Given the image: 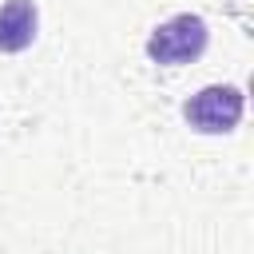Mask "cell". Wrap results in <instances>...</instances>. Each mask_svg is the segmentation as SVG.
<instances>
[{
	"label": "cell",
	"mask_w": 254,
	"mask_h": 254,
	"mask_svg": "<svg viewBox=\"0 0 254 254\" xmlns=\"http://www.w3.org/2000/svg\"><path fill=\"white\" fill-rule=\"evenodd\" d=\"M210 44V28L202 16L194 12H179L171 20H163L151 36H147V56L155 64H167V67H179V64H190L206 52Z\"/></svg>",
	"instance_id": "6da1fadb"
},
{
	"label": "cell",
	"mask_w": 254,
	"mask_h": 254,
	"mask_svg": "<svg viewBox=\"0 0 254 254\" xmlns=\"http://www.w3.org/2000/svg\"><path fill=\"white\" fill-rule=\"evenodd\" d=\"M242 107H246L242 87H234V83H210V87L194 91L183 103V119L194 131H202V135H226V131L238 127Z\"/></svg>",
	"instance_id": "7a4b0ae2"
},
{
	"label": "cell",
	"mask_w": 254,
	"mask_h": 254,
	"mask_svg": "<svg viewBox=\"0 0 254 254\" xmlns=\"http://www.w3.org/2000/svg\"><path fill=\"white\" fill-rule=\"evenodd\" d=\"M40 28V12L32 0H4L0 4V52L16 56L24 48H32Z\"/></svg>",
	"instance_id": "3957f363"
}]
</instances>
